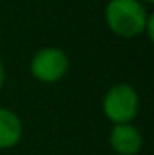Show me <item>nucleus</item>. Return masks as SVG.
I'll list each match as a JSON object with an SVG mask.
<instances>
[{
	"label": "nucleus",
	"instance_id": "f257e3e1",
	"mask_svg": "<svg viewBox=\"0 0 154 155\" xmlns=\"http://www.w3.org/2000/svg\"><path fill=\"white\" fill-rule=\"evenodd\" d=\"M149 11L140 0H109L105 5V24L120 38L143 35Z\"/></svg>",
	"mask_w": 154,
	"mask_h": 155
},
{
	"label": "nucleus",
	"instance_id": "f03ea898",
	"mask_svg": "<svg viewBox=\"0 0 154 155\" xmlns=\"http://www.w3.org/2000/svg\"><path fill=\"white\" fill-rule=\"evenodd\" d=\"M102 108L103 116L113 124L132 123L140 112V96L132 85L116 83L105 92Z\"/></svg>",
	"mask_w": 154,
	"mask_h": 155
},
{
	"label": "nucleus",
	"instance_id": "7ed1b4c3",
	"mask_svg": "<svg viewBox=\"0 0 154 155\" xmlns=\"http://www.w3.org/2000/svg\"><path fill=\"white\" fill-rule=\"evenodd\" d=\"M29 71L31 76L42 83H56L69 71V56L64 49L44 47L33 54Z\"/></svg>",
	"mask_w": 154,
	"mask_h": 155
},
{
	"label": "nucleus",
	"instance_id": "20e7f679",
	"mask_svg": "<svg viewBox=\"0 0 154 155\" xmlns=\"http://www.w3.org/2000/svg\"><path fill=\"white\" fill-rule=\"evenodd\" d=\"M109 144L118 155H138L143 148V135L132 123L114 124L109 134Z\"/></svg>",
	"mask_w": 154,
	"mask_h": 155
},
{
	"label": "nucleus",
	"instance_id": "39448f33",
	"mask_svg": "<svg viewBox=\"0 0 154 155\" xmlns=\"http://www.w3.org/2000/svg\"><path fill=\"white\" fill-rule=\"evenodd\" d=\"M24 135L22 119L13 110L0 107V150H9L20 143Z\"/></svg>",
	"mask_w": 154,
	"mask_h": 155
},
{
	"label": "nucleus",
	"instance_id": "423d86ee",
	"mask_svg": "<svg viewBox=\"0 0 154 155\" xmlns=\"http://www.w3.org/2000/svg\"><path fill=\"white\" fill-rule=\"evenodd\" d=\"M143 33L147 35L149 40H154V15L152 13H149V18H147V24H145V31Z\"/></svg>",
	"mask_w": 154,
	"mask_h": 155
},
{
	"label": "nucleus",
	"instance_id": "0eeeda50",
	"mask_svg": "<svg viewBox=\"0 0 154 155\" xmlns=\"http://www.w3.org/2000/svg\"><path fill=\"white\" fill-rule=\"evenodd\" d=\"M4 81H5V67H4V63L0 60V88L4 87Z\"/></svg>",
	"mask_w": 154,
	"mask_h": 155
},
{
	"label": "nucleus",
	"instance_id": "6e6552de",
	"mask_svg": "<svg viewBox=\"0 0 154 155\" xmlns=\"http://www.w3.org/2000/svg\"><path fill=\"white\" fill-rule=\"evenodd\" d=\"M140 2H143V4H152L154 0H140Z\"/></svg>",
	"mask_w": 154,
	"mask_h": 155
}]
</instances>
